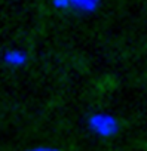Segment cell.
I'll return each mask as SVG.
<instances>
[{
	"label": "cell",
	"instance_id": "cell-1",
	"mask_svg": "<svg viewBox=\"0 0 147 151\" xmlns=\"http://www.w3.org/2000/svg\"><path fill=\"white\" fill-rule=\"evenodd\" d=\"M89 127L100 136H112L117 132L119 126H117V120L113 116L98 113L89 117Z\"/></svg>",
	"mask_w": 147,
	"mask_h": 151
},
{
	"label": "cell",
	"instance_id": "cell-3",
	"mask_svg": "<svg viewBox=\"0 0 147 151\" xmlns=\"http://www.w3.org/2000/svg\"><path fill=\"white\" fill-rule=\"evenodd\" d=\"M5 61L12 65V67H21L27 62V55L22 52V50H18V49H12L9 52H6L5 55Z\"/></svg>",
	"mask_w": 147,
	"mask_h": 151
},
{
	"label": "cell",
	"instance_id": "cell-4",
	"mask_svg": "<svg viewBox=\"0 0 147 151\" xmlns=\"http://www.w3.org/2000/svg\"><path fill=\"white\" fill-rule=\"evenodd\" d=\"M52 5L56 9H67L70 8V0H52Z\"/></svg>",
	"mask_w": 147,
	"mask_h": 151
},
{
	"label": "cell",
	"instance_id": "cell-5",
	"mask_svg": "<svg viewBox=\"0 0 147 151\" xmlns=\"http://www.w3.org/2000/svg\"><path fill=\"white\" fill-rule=\"evenodd\" d=\"M31 151H56V150H52V148H36V150H31Z\"/></svg>",
	"mask_w": 147,
	"mask_h": 151
},
{
	"label": "cell",
	"instance_id": "cell-2",
	"mask_svg": "<svg viewBox=\"0 0 147 151\" xmlns=\"http://www.w3.org/2000/svg\"><path fill=\"white\" fill-rule=\"evenodd\" d=\"M100 3H101V0H70V6H73L80 12H86V14L97 11Z\"/></svg>",
	"mask_w": 147,
	"mask_h": 151
}]
</instances>
